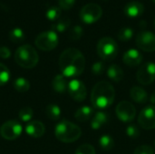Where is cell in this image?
<instances>
[{
    "label": "cell",
    "instance_id": "cell-1",
    "mask_svg": "<svg viewBox=\"0 0 155 154\" xmlns=\"http://www.w3.org/2000/svg\"><path fill=\"white\" fill-rule=\"evenodd\" d=\"M59 67L64 76L76 77L83 74L85 67V58L76 48H67L59 57Z\"/></svg>",
    "mask_w": 155,
    "mask_h": 154
},
{
    "label": "cell",
    "instance_id": "cell-2",
    "mask_svg": "<svg viewBox=\"0 0 155 154\" xmlns=\"http://www.w3.org/2000/svg\"><path fill=\"white\" fill-rule=\"evenodd\" d=\"M115 99V91L112 84L106 81L97 83L91 93V103L94 109L105 110L109 108Z\"/></svg>",
    "mask_w": 155,
    "mask_h": 154
},
{
    "label": "cell",
    "instance_id": "cell-3",
    "mask_svg": "<svg viewBox=\"0 0 155 154\" xmlns=\"http://www.w3.org/2000/svg\"><path fill=\"white\" fill-rule=\"evenodd\" d=\"M54 134L60 142L70 143L76 142L81 137L82 131L76 124L69 121H62L55 126Z\"/></svg>",
    "mask_w": 155,
    "mask_h": 154
},
{
    "label": "cell",
    "instance_id": "cell-4",
    "mask_svg": "<svg viewBox=\"0 0 155 154\" xmlns=\"http://www.w3.org/2000/svg\"><path fill=\"white\" fill-rule=\"evenodd\" d=\"M15 61L23 68L32 69L37 65L39 62V55L32 45L23 44L15 51Z\"/></svg>",
    "mask_w": 155,
    "mask_h": 154
},
{
    "label": "cell",
    "instance_id": "cell-5",
    "mask_svg": "<svg viewBox=\"0 0 155 154\" xmlns=\"http://www.w3.org/2000/svg\"><path fill=\"white\" fill-rule=\"evenodd\" d=\"M97 54L101 59L104 61L114 60L119 52V47L116 41L111 37H103L101 38L96 45Z\"/></svg>",
    "mask_w": 155,
    "mask_h": 154
},
{
    "label": "cell",
    "instance_id": "cell-6",
    "mask_svg": "<svg viewBox=\"0 0 155 154\" xmlns=\"http://www.w3.org/2000/svg\"><path fill=\"white\" fill-rule=\"evenodd\" d=\"M35 44V46L42 51L47 52L54 50L58 44V35L52 30L43 32L37 35Z\"/></svg>",
    "mask_w": 155,
    "mask_h": 154
},
{
    "label": "cell",
    "instance_id": "cell-7",
    "mask_svg": "<svg viewBox=\"0 0 155 154\" xmlns=\"http://www.w3.org/2000/svg\"><path fill=\"white\" fill-rule=\"evenodd\" d=\"M103 15L102 7L95 3L84 5L80 11V18L85 24H93L98 21Z\"/></svg>",
    "mask_w": 155,
    "mask_h": 154
},
{
    "label": "cell",
    "instance_id": "cell-8",
    "mask_svg": "<svg viewBox=\"0 0 155 154\" xmlns=\"http://www.w3.org/2000/svg\"><path fill=\"white\" fill-rule=\"evenodd\" d=\"M22 133V125L15 120H10L4 123L0 127L1 136L8 141L17 139Z\"/></svg>",
    "mask_w": 155,
    "mask_h": 154
},
{
    "label": "cell",
    "instance_id": "cell-9",
    "mask_svg": "<svg viewBox=\"0 0 155 154\" xmlns=\"http://www.w3.org/2000/svg\"><path fill=\"white\" fill-rule=\"evenodd\" d=\"M137 81L143 85L151 84L155 81V64L147 62L140 66L136 74Z\"/></svg>",
    "mask_w": 155,
    "mask_h": 154
},
{
    "label": "cell",
    "instance_id": "cell-10",
    "mask_svg": "<svg viewBox=\"0 0 155 154\" xmlns=\"http://www.w3.org/2000/svg\"><path fill=\"white\" fill-rule=\"evenodd\" d=\"M115 113L118 119H120L124 123L132 122L136 115V110L134 105L127 101H123L119 103L116 106Z\"/></svg>",
    "mask_w": 155,
    "mask_h": 154
},
{
    "label": "cell",
    "instance_id": "cell-11",
    "mask_svg": "<svg viewBox=\"0 0 155 154\" xmlns=\"http://www.w3.org/2000/svg\"><path fill=\"white\" fill-rule=\"evenodd\" d=\"M139 125L145 130L155 129V106L150 105L143 108L138 117Z\"/></svg>",
    "mask_w": 155,
    "mask_h": 154
},
{
    "label": "cell",
    "instance_id": "cell-12",
    "mask_svg": "<svg viewBox=\"0 0 155 154\" xmlns=\"http://www.w3.org/2000/svg\"><path fill=\"white\" fill-rule=\"evenodd\" d=\"M67 91L72 99L76 102H83L85 100L87 95V90L84 83L77 79L71 80L68 83Z\"/></svg>",
    "mask_w": 155,
    "mask_h": 154
},
{
    "label": "cell",
    "instance_id": "cell-13",
    "mask_svg": "<svg viewBox=\"0 0 155 154\" xmlns=\"http://www.w3.org/2000/svg\"><path fill=\"white\" fill-rule=\"evenodd\" d=\"M137 46L145 52L155 51V34L150 31H142L136 36Z\"/></svg>",
    "mask_w": 155,
    "mask_h": 154
},
{
    "label": "cell",
    "instance_id": "cell-14",
    "mask_svg": "<svg viewBox=\"0 0 155 154\" xmlns=\"http://www.w3.org/2000/svg\"><path fill=\"white\" fill-rule=\"evenodd\" d=\"M25 133L32 138H40L45 133V127L40 121H33L26 124Z\"/></svg>",
    "mask_w": 155,
    "mask_h": 154
},
{
    "label": "cell",
    "instance_id": "cell-15",
    "mask_svg": "<svg viewBox=\"0 0 155 154\" xmlns=\"http://www.w3.org/2000/svg\"><path fill=\"white\" fill-rule=\"evenodd\" d=\"M123 61L126 65L130 67H134L141 64V62L143 61V55L136 49H129L124 54Z\"/></svg>",
    "mask_w": 155,
    "mask_h": 154
},
{
    "label": "cell",
    "instance_id": "cell-16",
    "mask_svg": "<svg viewBox=\"0 0 155 154\" xmlns=\"http://www.w3.org/2000/svg\"><path fill=\"white\" fill-rule=\"evenodd\" d=\"M144 12L143 4L138 1H132L124 6V14L129 17H138Z\"/></svg>",
    "mask_w": 155,
    "mask_h": 154
},
{
    "label": "cell",
    "instance_id": "cell-17",
    "mask_svg": "<svg viewBox=\"0 0 155 154\" xmlns=\"http://www.w3.org/2000/svg\"><path fill=\"white\" fill-rule=\"evenodd\" d=\"M130 94L132 99L137 103H145L148 101V93L147 92L139 86H134L131 89L130 91Z\"/></svg>",
    "mask_w": 155,
    "mask_h": 154
},
{
    "label": "cell",
    "instance_id": "cell-18",
    "mask_svg": "<svg viewBox=\"0 0 155 154\" xmlns=\"http://www.w3.org/2000/svg\"><path fill=\"white\" fill-rule=\"evenodd\" d=\"M53 89L59 93H64L68 88V83L66 82L65 76L63 74H57L54 76L52 82Z\"/></svg>",
    "mask_w": 155,
    "mask_h": 154
},
{
    "label": "cell",
    "instance_id": "cell-19",
    "mask_svg": "<svg viewBox=\"0 0 155 154\" xmlns=\"http://www.w3.org/2000/svg\"><path fill=\"white\" fill-rule=\"evenodd\" d=\"M108 119H109V115L106 113L100 111V112L96 113L95 115L94 116L92 123H91V127L94 130H98L102 126H104V124L107 123Z\"/></svg>",
    "mask_w": 155,
    "mask_h": 154
},
{
    "label": "cell",
    "instance_id": "cell-20",
    "mask_svg": "<svg viewBox=\"0 0 155 154\" xmlns=\"http://www.w3.org/2000/svg\"><path fill=\"white\" fill-rule=\"evenodd\" d=\"M94 113V109L90 106H82L74 113V118L78 122H86L88 121Z\"/></svg>",
    "mask_w": 155,
    "mask_h": 154
},
{
    "label": "cell",
    "instance_id": "cell-21",
    "mask_svg": "<svg viewBox=\"0 0 155 154\" xmlns=\"http://www.w3.org/2000/svg\"><path fill=\"white\" fill-rule=\"evenodd\" d=\"M108 77L115 83H119L124 78V71L117 64H112L107 69Z\"/></svg>",
    "mask_w": 155,
    "mask_h": 154
},
{
    "label": "cell",
    "instance_id": "cell-22",
    "mask_svg": "<svg viewBox=\"0 0 155 154\" xmlns=\"http://www.w3.org/2000/svg\"><path fill=\"white\" fill-rule=\"evenodd\" d=\"M46 116L52 121H57L61 117V109L58 105L51 103L48 104L45 108Z\"/></svg>",
    "mask_w": 155,
    "mask_h": 154
},
{
    "label": "cell",
    "instance_id": "cell-23",
    "mask_svg": "<svg viewBox=\"0 0 155 154\" xmlns=\"http://www.w3.org/2000/svg\"><path fill=\"white\" fill-rule=\"evenodd\" d=\"M71 24V21L69 18L67 17H64V18H59L54 25H52V27H51V30L54 31V32H59V33H62V32H64L70 25Z\"/></svg>",
    "mask_w": 155,
    "mask_h": 154
},
{
    "label": "cell",
    "instance_id": "cell-24",
    "mask_svg": "<svg viewBox=\"0 0 155 154\" xmlns=\"http://www.w3.org/2000/svg\"><path fill=\"white\" fill-rule=\"evenodd\" d=\"M14 88L19 93H25L30 89L29 82L24 77H18L14 81Z\"/></svg>",
    "mask_w": 155,
    "mask_h": 154
},
{
    "label": "cell",
    "instance_id": "cell-25",
    "mask_svg": "<svg viewBox=\"0 0 155 154\" xmlns=\"http://www.w3.org/2000/svg\"><path fill=\"white\" fill-rule=\"evenodd\" d=\"M99 145L104 151L112 150L114 146V142L113 137H111L108 134H104V135L101 136V138L99 140Z\"/></svg>",
    "mask_w": 155,
    "mask_h": 154
},
{
    "label": "cell",
    "instance_id": "cell-26",
    "mask_svg": "<svg viewBox=\"0 0 155 154\" xmlns=\"http://www.w3.org/2000/svg\"><path fill=\"white\" fill-rule=\"evenodd\" d=\"M9 39L14 43H20L25 39V33L21 28H14L9 33Z\"/></svg>",
    "mask_w": 155,
    "mask_h": 154
},
{
    "label": "cell",
    "instance_id": "cell-27",
    "mask_svg": "<svg viewBox=\"0 0 155 154\" xmlns=\"http://www.w3.org/2000/svg\"><path fill=\"white\" fill-rule=\"evenodd\" d=\"M61 8L59 6H51L46 11V18L51 21H56L61 16Z\"/></svg>",
    "mask_w": 155,
    "mask_h": 154
},
{
    "label": "cell",
    "instance_id": "cell-28",
    "mask_svg": "<svg viewBox=\"0 0 155 154\" xmlns=\"http://www.w3.org/2000/svg\"><path fill=\"white\" fill-rule=\"evenodd\" d=\"M83 34H84V29H83V27H82L81 25H77L73 26V27L70 29L69 34H68V37H69V39L72 40V41H77V40H79V39L82 37Z\"/></svg>",
    "mask_w": 155,
    "mask_h": 154
},
{
    "label": "cell",
    "instance_id": "cell-29",
    "mask_svg": "<svg viewBox=\"0 0 155 154\" xmlns=\"http://www.w3.org/2000/svg\"><path fill=\"white\" fill-rule=\"evenodd\" d=\"M133 35H134V30L131 27H123L118 32V38L123 42L131 40Z\"/></svg>",
    "mask_w": 155,
    "mask_h": 154
},
{
    "label": "cell",
    "instance_id": "cell-30",
    "mask_svg": "<svg viewBox=\"0 0 155 154\" xmlns=\"http://www.w3.org/2000/svg\"><path fill=\"white\" fill-rule=\"evenodd\" d=\"M10 79V71L4 64L0 63V86L5 85Z\"/></svg>",
    "mask_w": 155,
    "mask_h": 154
},
{
    "label": "cell",
    "instance_id": "cell-31",
    "mask_svg": "<svg viewBox=\"0 0 155 154\" xmlns=\"http://www.w3.org/2000/svg\"><path fill=\"white\" fill-rule=\"evenodd\" d=\"M34 112L30 107H24L22 108L19 113H18V116L20 118V120H22L23 122H29L32 117H33Z\"/></svg>",
    "mask_w": 155,
    "mask_h": 154
},
{
    "label": "cell",
    "instance_id": "cell-32",
    "mask_svg": "<svg viewBox=\"0 0 155 154\" xmlns=\"http://www.w3.org/2000/svg\"><path fill=\"white\" fill-rule=\"evenodd\" d=\"M74 154H95V149L91 144H83L76 149Z\"/></svg>",
    "mask_w": 155,
    "mask_h": 154
},
{
    "label": "cell",
    "instance_id": "cell-33",
    "mask_svg": "<svg viewBox=\"0 0 155 154\" xmlns=\"http://www.w3.org/2000/svg\"><path fill=\"white\" fill-rule=\"evenodd\" d=\"M126 134L131 138V139H137L140 136V131L139 128L134 125V124H130L126 127Z\"/></svg>",
    "mask_w": 155,
    "mask_h": 154
},
{
    "label": "cell",
    "instance_id": "cell-34",
    "mask_svg": "<svg viewBox=\"0 0 155 154\" xmlns=\"http://www.w3.org/2000/svg\"><path fill=\"white\" fill-rule=\"evenodd\" d=\"M105 71V64L103 62H96L92 66V72L94 75H101Z\"/></svg>",
    "mask_w": 155,
    "mask_h": 154
},
{
    "label": "cell",
    "instance_id": "cell-35",
    "mask_svg": "<svg viewBox=\"0 0 155 154\" xmlns=\"http://www.w3.org/2000/svg\"><path fill=\"white\" fill-rule=\"evenodd\" d=\"M134 154H154V150L149 145H141L134 150Z\"/></svg>",
    "mask_w": 155,
    "mask_h": 154
},
{
    "label": "cell",
    "instance_id": "cell-36",
    "mask_svg": "<svg viewBox=\"0 0 155 154\" xmlns=\"http://www.w3.org/2000/svg\"><path fill=\"white\" fill-rule=\"evenodd\" d=\"M75 0H58V5L61 9L69 10L74 5Z\"/></svg>",
    "mask_w": 155,
    "mask_h": 154
},
{
    "label": "cell",
    "instance_id": "cell-37",
    "mask_svg": "<svg viewBox=\"0 0 155 154\" xmlns=\"http://www.w3.org/2000/svg\"><path fill=\"white\" fill-rule=\"evenodd\" d=\"M11 56V51L6 46H0V57L3 59H7Z\"/></svg>",
    "mask_w": 155,
    "mask_h": 154
},
{
    "label": "cell",
    "instance_id": "cell-38",
    "mask_svg": "<svg viewBox=\"0 0 155 154\" xmlns=\"http://www.w3.org/2000/svg\"><path fill=\"white\" fill-rule=\"evenodd\" d=\"M150 100H151V103H152L155 104V92H153V94L151 95Z\"/></svg>",
    "mask_w": 155,
    "mask_h": 154
},
{
    "label": "cell",
    "instance_id": "cell-39",
    "mask_svg": "<svg viewBox=\"0 0 155 154\" xmlns=\"http://www.w3.org/2000/svg\"><path fill=\"white\" fill-rule=\"evenodd\" d=\"M153 2H154V3H155V0H153Z\"/></svg>",
    "mask_w": 155,
    "mask_h": 154
},
{
    "label": "cell",
    "instance_id": "cell-40",
    "mask_svg": "<svg viewBox=\"0 0 155 154\" xmlns=\"http://www.w3.org/2000/svg\"><path fill=\"white\" fill-rule=\"evenodd\" d=\"M154 26H155V20H154Z\"/></svg>",
    "mask_w": 155,
    "mask_h": 154
},
{
    "label": "cell",
    "instance_id": "cell-41",
    "mask_svg": "<svg viewBox=\"0 0 155 154\" xmlns=\"http://www.w3.org/2000/svg\"><path fill=\"white\" fill-rule=\"evenodd\" d=\"M154 145H155V142H154Z\"/></svg>",
    "mask_w": 155,
    "mask_h": 154
}]
</instances>
